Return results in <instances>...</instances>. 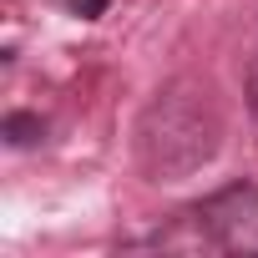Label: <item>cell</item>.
<instances>
[{
    "label": "cell",
    "instance_id": "cell-1",
    "mask_svg": "<svg viewBox=\"0 0 258 258\" xmlns=\"http://www.w3.org/2000/svg\"><path fill=\"white\" fill-rule=\"evenodd\" d=\"M132 147H137V167L152 182H187L192 172H203L223 147V111L213 86L198 76L167 81L142 106Z\"/></svg>",
    "mask_w": 258,
    "mask_h": 258
},
{
    "label": "cell",
    "instance_id": "cell-2",
    "mask_svg": "<svg viewBox=\"0 0 258 258\" xmlns=\"http://www.w3.org/2000/svg\"><path fill=\"white\" fill-rule=\"evenodd\" d=\"M182 218V233H157V248H218V253H238V248H258V182H228L218 192H208L203 203H192Z\"/></svg>",
    "mask_w": 258,
    "mask_h": 258
},
{
    "label": "cell",
    "instance_id": "cell-3",
    "mask_svg": "<svg viewBox=\"0 0 258 258\" xmlns=\"http://www.w3.org/2000/svg\"><path fill=\"white\" fill-rule=\"evenodd\" d=\"M0 137H6L11 147H36V142H46V116H36V111H6Z\"/></svg>",
    "mask_w": 258,
    "mask_h": 258
},
{
    "label": "cell",
    "instance_id": "cell-4",
    "mask_svg": "<svg viewBox=\"0 0 258 258\" xmlns=\"http://www.w3.org/2000/svg\"><path fill=\"white\" fill-rule=\"evenodd\" d=\"M243 106H248V116L258 121V46H253V56H248V76H243Z\"/></svg>",
    "mask_w": 258,
    "mask_h": 258
},
{
    "label": "cell",
    "instance_id": "cell-5",
    "mask_svg": "<svg viewBox=\"0 0 258 258\" xmlns=\"http://www.w3.org/2000/svg\"><path fill=\"white\" fill-rule=\"evenodd\" d=\"M106 6H111V0H66V11H71V16H81V21L106 16Z\"/></svg>",
    "mask_w": 258,
    "mask_h": 258
}]
</instances>
